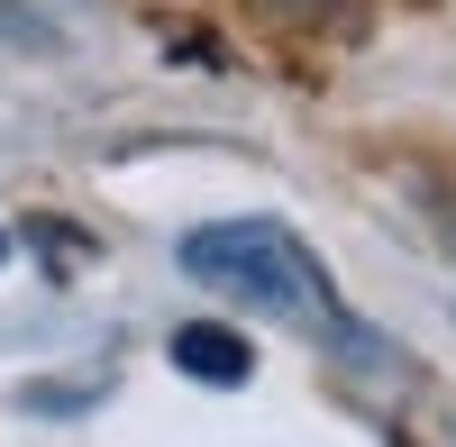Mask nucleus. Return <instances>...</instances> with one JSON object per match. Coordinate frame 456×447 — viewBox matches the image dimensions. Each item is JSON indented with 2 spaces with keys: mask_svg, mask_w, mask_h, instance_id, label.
<instances>
[{
  "mask_svg": "<svg viewBox=\"0 0 456 447\" xmlns=\"http://www.w3.org/2000/svg\"><path fill=\"white\" fill-rule=\"evenodd\" d=\"M183 274L210 283V292H228V302H247V311L311 320L320 338L347 329L329 274L311 265V247H301L292 229H274V219H210V229H192V238H183Z\"/></svg>",
  "mask_w": 456,
  "mask_h": 447,
  "instance_id": "nucleus-1",
  "label": "nucleus"
},
{
  "mask_svg": "<svg viewBox=\"0 0 456 447\" xmlns=\"http://www.w3.org/2000/svg\"><path fill=\"white\" fill-rule=\"evenodd\" d=\"M174 365H183V375H192V384H247V375H256L247 338H228V329H210V320L174 329Z\"/></svg>",
  "mask_w": 456,
  "mask_h": 447,
  "instance_id": "nucleus-2",
  "label": "nucleus"
},
{
  "mask_svg": "<svg viewBox=\"0 0 456 447\" xmlns=\"http://www.w3.org/2000/svg\"><path fill=\"white\" fill-rule=\"evenodd\" d=\"M0 256H10V238H0Z\"/></svg>",
  "mask_w": 456,
  "mask_h": 447,
  "instance_id": "nucleus-3",
  "label": "nucleus"
}]
</instances>
